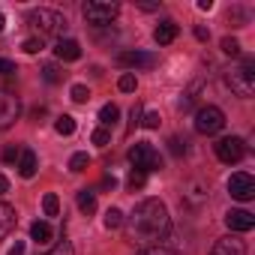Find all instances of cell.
Instances as JSON below:
<instances>
[{
	"instance_id": "6da1fadb",
	"label": "cell",
	"mask_w": 255,
	"mask_h": 255,
	"mask_svg": "<svg viewBox=\"0 0 255 255\" xmlns=\"http://www.w3.org/2000/svg\"><path fill=\"white\" fill-rule=\"evenodd\" d=\"M126 222V234H129L132 243L138 246H156L168 228H171V219H168V210L159 198H144L141 204H135V210L123 219Z\"/></svg>"
},
{
	"instance_id": "7a4b0ae2",
	"label": "cell",
	"mask_w": 255,
	"mask_h": 255,
	"mask_svg": "<svg viewBox=\"0 0 255 255\" xmlns=\"http://www.w3.org/2000/svg\"><path fill=\"white\" fill-rule=\"evenodd\" d=\"M27 21H30L39 33H45V36H63L66 27H69V21H66L60 12H54V9H33Z\"/></svg>"
},
{
	"instance_id": "3957f363",
	"label": "cell",
	"mask_w": 255,
	"mask_h": 255,
	"mask_svg": "<svg viewBox=\"0 0 255 255\" xmlns=\"http://www.w3.org/2000/svg\"><path fill=\"white\" fill-rule=\"evenodd\" d=\"M129 162H132L135 171H144V174L162 168V156H159V150H156L153 144H147V141H135V144L129 147Z\"/></svg>"
},
{
	"instance_id": "277c9868",
	"label": "cell",
	"mask_w": 255,
	"mask_h": 255,
	"mask_svg": "<svg viewBox=\"0 0 255 255\" xmlns=\"http://www.w3.org/2000/svg\"><path fill=\"white\" fill-rule=\"evenodd\" d=\"M225 78H228V87H231L237 96H252V93H255V63H252V60H243V63L234 66Z\"/></svg>"
},
{
	"instance_id": "5b68a950",
	"label": "cell",
	"mask_w": 255,
	"mask_h": 255,
	"mask_svg": "<svg viewBox=\"0 0 255 255\" xmlns=\"http://www.w3.org/2000/svg\"><path fill=\"white\" fill-rule=\"evenodd\" d=\"M84 18H87V24H96V27H102V24H111L114 18H117V12H120V6L117 3H108V0H90V3H84Z\"/></svg>"
},
{
	"instance_id": "8992f818",
	"label": "cell",
	"mask_w": 255,
	"mask_h": 255,
	"mask_svg": "<svg viewBox=\"0 0 255 255\" xmlns=\"http://www.w3.org/2000/svg\"><path fill=\"white\" fill-rule=\"evenodd\" d=\"M222 126H225L222 108H216V105L198 108V114H195V132H201V135H216Z\"/></svg>"
},
{
	"instance_id": "52a82bcc",
	"label": "cell",
	"mask_w": 255,
	"mask_h": 255,
	"mask_svg": "<svg viewBox=\"0 0 255 255\" xmlns=\"http://www.w3.org/2000/svg\"><path fill=\"white\" fill-rule=\"evenodd\" d=\"M213 147H216V156H219V162H225V165H234V162H240V159L246 156V144H243V138H237V135L219 138Z\"/></svg>"
},
{
	"instance_id": "ba28073f",
	"label": "cell",
	"mask_w": 255,
	"mask_h": 255,
	"mask_svg": "<svg viewBox=\"0 0 255 255\" xmlns=\"http://www.w3.org/2000/svg\"><path fill=\"white\" fill-rule=\"evenodd\" d=\"M18 114H21L18 96L9 93V90H0V129H9V126L18 120Z\"/></svg>"
},
{
	"instance_id": "9c48e42d",
	"label": "cell",
	"mask_w": 255,
	"mask_h": 255,
	"mask_svg": "<svg viewBox=\"0 0 255 255\" xmlns=\"http://www.w3.org/2000/svg\"><path fill=\"white\" fill-rule=\"evenodd\" d=\"M228 192H231V198H237V201H252V198H255V180H252V174H246V171L231 174Z\"/></svg>"
},
{
	"instance_id": "30bf717a",
	"label": "cell",
	"mask_w": 255,
	"mask_h": 255,
	"mask_svg": "<svg viewBox=\"0 0 255 255\" xmlns=\"http://www.w3.org/2000/svg\"><path fill=\"white\" fill-rule=\"evenodd\" d=\"M117 60H120V66H141V69H153L159 63V57L150 51H123Z\"/></svg>"
},
{
	"instance_id": "8fae6325",
	"label": "cell",
	"mask_w": 255,
	"mask_h": 255,
	"mask_svg": "<svg viewBox=\"0 0 255 255\" xmlns=\"http://www.w3.org/2000/svg\"><path fill=\"white\" fill-rule=\"evenodd\" d=\"M225 225H228L231 231L246 234V231L255 228V216H252L249 210H228V213H225Z\"/></svg>"
},
{
	"instance_id": "7c38bea8",
	"label": "cell",
	"mask_w": 255,
	"mask_h": 255,
	"mask_svg": "<svg viewBox=\"0 0 255 255\" xmlns=\"http://www.w3.org/2000/svg\"><path fill=\"white\" fill-rule=\"evenodd\" d=\"M210 255H246V243L240 237H222L213 243Z\"/></svg>"
},
{
	"instance_id": "4fadbf2b",
	"label": "cell",
	"mask_w": 255,
	"mask_h": 255,
	"mask_svg": "<svg viewBox=\"0 0 255 255\" xmlns=\"http://www.w3.org/2000/svg\"><path fill=\"white\" fill-rule=\"evenodd\" d=\"M153 39H156V45H171V42L177 39V24H174L171 18L159 21V27L153 30Z\"/></svg>"
},
{
	"instance_id": "5bb4252c",
	"label": "cell",
	"mask_w": 255,
	"mask_h": 255,
	"mask_svg": "<svg viewBox=\"0 0 255 255\" xmlns=\"http://www.w3.org/2000/svg\"><path fill=\"white\" fill-rule=\"evenodd\" d=\"M54 54L60 57V60H78L81 57V45L75 42V39H57V45H54Z\"/></svg>"
},
{
	"instance_id": "9a60e30c",
	"label": "cell",
	"mask_w": 255,
	"mask_h": 255,
	"mask_svg": "<svg viewBox=\"0 0 255 255\" xmlns=\"http://www.w3.org/2000/svg\"><path fill=\"white\" fill-rule=\"evenodd\" d=\"M18 174L24 180H30L36 174V153L30 147H21V156H18Z\"/></svg>"
},
{
	"instance_id": "2e32d148",
	"label": "cell",
	"mask_w": 255,
	"mask_h": 255,
	"mask_svg": "<svg viewBox=\"0 0 255 255\" xmlns=\"http://www.w3.org/2000/svg\"><path fill=\"white\" fill-rule=\"evenodd\" d=\"M12 228H15V207H9L6 201H0V240L9 237Z\"/></svg>"
},
{
	"instance_id": "e0dca14e",
	"label": "cell",
	"mask_w": 255,
	"mask_h": 255,
	"mask_svg": "<svg viewBox=\"0 0 255 255\" xmlns=\"http://www.w3.org/2000/svg\"><path fill=\"white\" fill-rule=\"evenodd\" d=\"M75 201H78V210H81L84 216H90V213L96 210V192H90V189H81Z\"/></svg>"
},
{
	"instance_id": "ac0fdd59",
	"label": "cell",
	"mask_w": 255,
	"mask_h": 255,
	"mask_svg": "<svg viewBox=\"0 0 255 255\" xmlns=\"http://www.w3.org/2000/svg\"><path fill=\"white\" fill-rule=\"evenodd\" d=\"M30 240H36V243H48V240H51V225L42 222V219H36V222L30 225Z\"/></svg>"
},
{
	"instance_id": "d6986e66",
	"label": "cell",
	"mask_w": 255,
	"mask_h": 255,
	"mask_svg": "<svg viewBox=\"0 0 255 255\" xmlns=\"http://www.w3.org/2000/svg\"><path fill=\"white\" fill-rule=\"evenodd\" d=\"M117 117H120V108H117L114 102L102 105V111H99V123L105 126V129H108V126H114V123H117Z\"/></svg>"
},
{
	"instance_id": "ffe728a7",
	"label": "cell",
	"mask_w": 255,
	"mask_h": 255,
	"mask_svg": "<svg viewBox=\"0 0 255 255\" xmlns=\"http://www.w3.org/2000/svg\"><path fill=\"white\" fill-rule=\"evenodd\" d=\"M54 129H57L60 135H72V132H75V117H69V114H60V117L54 120Z\"/></svg>"
},
{
	"instance_id": "44dd1931",
	"label": "cell",
	"mask_w": 255,
	"mask_h": 255,
	"mask_svg": "<svg viewBox=\"0 0 255 255\" xmlns=\"http://www.w3.org/2000/svg\"><path fill=\"white\" fill-rule=\"evenodd\" d=\"M87 165H90V156H87V153H72V159H69V171L81 174V171H87Z\"/></svg>"
},
{
	"instance_id": "7402d4cb",
	"label": "cell",
	"mask_w": 255,
	"mask_h": 255,
	"mask_svg": "<svg viewBox=\"0 0 255 255\" xmlns=\"http://www.w3.org/2000/svg\"><path fill=\"white\" fill-rule=\"evenodd\" d=\"M42 78H45L48 84H57V81L63 78V72H60L57 63H45V66H42Z\"/></svg>"
},
{
	"instance_id": "603a6c76",
	"label": "cell",
	"mask_w": 255,
	"mask_h": 255,
	"mask_svg": "<svg viewBox=\"0 0 255 255\" xmlns=\"http://www.w3.org/2000/svg\"><path fill=\"white\" fill-rule=\"evenodd\" d=\"M42 210H45V216H57V213H60V201H57L54 192H48V195L42 198Z\"/></svg>"
},
{
	"instance_id": "cb8c5ba5",
	"label": "cell",
	"mask_w": 255,
	"mask_h": 255,
	"mask_svg": "<svg viewBox=\"0 0 255 255\" xmlns=\"http://www.w3.org/2000/svg\"><path fill=\"white\" fill-rule=\"evenodd\" d=\"M123 219H126V216H123L117 207H111V210L105 213V228H108V231H114V228H120V225H123Z\"/></svg>"
},
{
	"instance_id": "d4e9b609",
	"label": "cell",
	"mask_w": 255,
	"mask_h": 255,
	"mask_svg": "<svg viewBox=\"0 0 255 255\" xmlns=\"http://www.w3.org/2000/svg\"><path fill=\"white\" fill-rule=\"evenodd\" d=\"M90 141H93V144H99V147H105V144L111 141V132L105 129V126H99V129H93V135H90Z\"/></svg>"
},
{
	"instance_id": "484cf974",
	"label": "cell",
	"mask_w": 255,
	"mask_h": 255,
	"mask_svg": "<svg viewBox=\"0 0 255 255\" xmlns=\"http://www.w3.org/2000/svg\"><path fill=\"white\" fill-rule=\"evenodd\" d=\"M135 84H138V81H135V75H132V72L120 75V81H117V87H120L123 93H132V90H135Z\"/></svg>"
},
{
	"instance_id": "4316f807",
	"label": "cell",
	"mask_w": 255,
	"mask_h": 255,
	"mask_svg": "<svg viewBox=\"0 0 255 255\" xmlns=\"http://www.w3.org/2000/svg\"><path fill=\"white\" fill-rule=\"evenodd\" d=\"M87 99H90V90H87L84 84H75V87H72V102H78V105H84Z\"/></svg>"
},
{
	"instance_id": "83f0119b",
	"label": "cell",
	"mask_w": 255,
	"mask_h": 255,
	"mask_svg": "<svg viewBox=\"0 0 255 255\" xmlns=\"http://www.w3.org/2000/svg\"><path fill=\"white\" fill-rule=\"evenodd\" d=\"M222 51L234 57V54H240V42H237V39H231V36H225V39H222Z\"/></svg>"
},
{
	"instance_id": "f1b7e54d",
	"label": "cell",
	"mask_w": 255,
	"mask_h": 255,
	"mask_svg": "<svg viewBox=\"0 0 255 255\" xmlns=\"http://www.w3.org/2000/svg\"><path fill=\"white\" fill-rule=\"evenodd\" d=\"M144 180H147V174L132 168V174H129V189H141V186H144Z\"/></svg>"
},
{
	"instance_id": "f546056e",
	"label": "cell",
	"mask_w": 255,
	"mask_h": 255,
	"mask_svg": "<svg viewBox=\"0 0 255 255\" xmlns=\"http://www.w3.org/2000/svg\"><path fill=\"white\" fill-rule=\"evenodd\" d=\"M138 255H174V252H171L168 246H159V243H156V246H144Z\"/></svg>"
},
{
	"instance_id": "4dcf8cb0",
	"label": "cell",
	"mask_w": 255,
	"mask_h": 255,
	"mask_svg": "<svg viewBox=\"0 0 255 255\" xmlns=\"http://www.w3.org/2000/svg\"><path fill=\"white\" fill-rule=\"evenodd\" d=\"M159 120H162V117H159V111H150V114H144V117H141V123L147 126V129H159Z\"/></svg>"
},
{
	"instance_id": "1f68e13d",
	"label": "cell",
	"mask_w": 255,
	"mask_h": 255,
	"mask_svg": "<svg viewBox=\"0 0 255 255\" xmlns=\"http://www.w3.org/2000/svg\"><path fill=\"white\" fill-rule=\"evenodd\" d=\"M141 117H144V111H141V105L135 102V105H132V111H129V129H135V126L141 123Z\"/></svg>"
},
{
	"instance_id": "d6a6232c",
	"label": "cell",
	"mask_w": 255,
	"mask_h": 255,
	"mask_svg": "<svg viewBox=\"0 0 255 255\" xmlns=\"http://www.w3.org/2000/svg\"><path fill=\"white\" fill-rule=\"evenodd\" d=\"M21 48H24L27 54H39V51H42V39H24Z\"/></svg>"
},
{
	"instance_id": "836d02e7",
	"label": "cell",
	"mask_w": 255,
	"mask_h": 255,
	"mask_svg": "<svg viewBox=\"0 0 255 255\" xmlns=\"http://www.w3.org/2000/svg\"><path fill=\"white\" fill-rule=\"evenodd\" d=\"M21 156V147H15V144H9V147H3V162H15Z\"/></svg>"
},
{
	"instance_id": "e575fe53",
	"label": "cell",
	"mask_w": 255,
	"mask_h": 255,
	"mask_svg": "<svg viewBox=\"0 0 255 255\" xmlns=\"http://www.w3.org/2000/svg\"><path fill=\"white\" fill-rule=\"evenodd\" d=\"M48 255H72V243H69V240H60Z\"/></svg>"
},
{
	"instance_id": "d590c367",
	"label": "cell",
	"mask_w": 255,
	"mask_h": 255,
	"mask_svg": "<svg viewBox=\"0 0 255 255\" xmlns=\"http://www.w3.org/2000/svg\"><path fill=\"white\" fill-rule=\"evenodd\" d=\"M168 147H171V153H174V156L186 153V141H180V138H171V141H168Z\"/></svg>"
},
{
	"instance_id": "8d00e7d4",
	"label": "cell",
	"mask_w": 255,
	"mask_h": 255,
	"mask_svg": "<svg viewBox=\"0 0 255 255\" xmlns=\"http://www.w3.org/2000/svg\"><path fill=\"white\" fill-rule=\"evenodd\" d=\"M0 75H15V63L6 60V57H0Z\"/></svg>"
},
{
	"instance_id": "74e56055",
	"label": "cell",
	"mask_w": 255,
	"mask_h": 255,
	"mask_svg": "<svg viewBox=\"0 0 255 255\" xmlns=\"http://www.w3.org/2000/svg\"><path fill=\"white\" fill-rule=\"evenodd\" d=\"M6 255H24V240H15L12 246H9V252Z\"/></svg>"
},
{
	"instance_id": "f35d334b",
	"label": "cell",
	"mask_w": 255,
	"mask_h": 255,
	"mask_svg": "<svg viewBox=\"0 0 255 255\" xmlns=\"http://www.w3.org/2000/svg\"><path fill=\"white\" fill-rule=\"evenodd\" d=\"M114 186H117V180H114V177H105V180H102V189H114Z\"/></svg>"
},
{
	"instance_id": "ab89813d",
	"label": "cell",
	"mask_w": 255,
	"mask_h": 255,
	"mask_svg": "<svg viewBox=\"0 0 255 255\" xmlns=\"http://www.w3.org/2000/svg\"><path fill=\"white\" fill-rule=\"evenodd\" d=\"M198 9H204V12L213 9V0H198Z\"/></svg>"
},
{
	"instance_id": "60d3db41",
	"label": "cell",
	"mask_w": 255,
	"mask_h": 255,
	"mask_svg": "<svg viewBox=\"0 0 255 255\" xmlns=\"http://www.w3.org/2000/svg\"><path fill=\"white\" fill-rule=\"evenodd\" d=\"M6 189H9V180H6V177H3V174H0V195H3V192H6Z\"/></svg>"
},
{
	"instance_id": "b9f144b4",
	"label": "cell",
	"mask_w": 255,
	"mask_h": 255,
	"mask_svg": "<svg viewBox=\"0 0 255 255\" xmlns=\"http://www.w3.org/2000/svg\"><path fill=\"white\" fill-rule=\"evenodd\" d=\"M3 24H6V18H3V12H0V33H3Z\"/></svg>"
}]
</instances>
